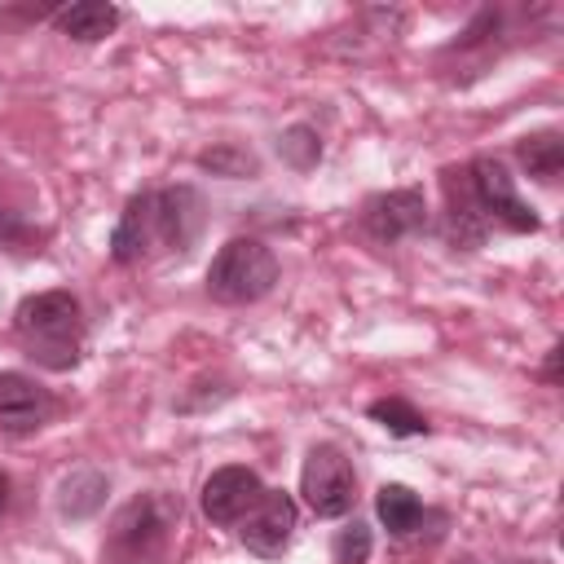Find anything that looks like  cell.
<instances>
[{"label":"cell","mask_w":564,"mask_h":564,"mask_svg":"<svg viewBox=\"0 0 564 564\" xmlns=\"http://www.w3.org/2000/svg\"><path fill=\"white\" fill-rule=\"evenodd\" d=\"M300 494H304L308 511L322 516V520H335V516L352 511L357 476H352L348 454L339 445H313L308 458H304V471H300Z\"/></svg>","instance_id":"5"},{"label":"cell","mask_w":564,"mask_h":564,"mask_svg":"<svg viewBox=\"0 0 564 564\" xmlns=\"http://www.w3.org/2000/svg\"><path fill=\"white\" fill-rule=\"evenodd\" d=\"M13 330L44 370H70L84 348V317L70 291H35L18 304Z\"/></svg>","instance_id":"1"},{"label":"cell","mask_w":564,"mask_h":564,"mask_svg":"<svg viewBox=\"0 0 564 564\" xmlns=\"http://www.w3.org/2000/svg\"><path fill=\"white\" fill-rule=\"evenodd\" d=\"M203 229V198L189 185H172L154 194V242L185 251Z\"/></svg>","instance_id":"10"},{"label":"cell","mask_w":564,"mask_h":564,"mask_svg":"<svg viewBox=\"0 0 564 564\" xmlns=\"http://www.w3.org/2000/svg\"><path fill=\"white\" fill-rule=\"evenodd\" d=\"M370 419H375L379 427H388L392 436H423V432H427V419H423L410 401H401V397L375 401V405H370Z\"/></svg>","instance_id":"17"},{"label":"cell","mask_w":564,"mask_h":564,"mask_svg":"<svg viewBox=\"0 0 564 564\" xmlns=\"http://www.w3.org/2000/svg\"><path fill=\"white\" fill-rule=\"evenodd\" d=\"M291 533H295V498L282 489H264L260 502L238 520L242 546L264 560H278L291 546Z\"/></svg>","instance_id":"6"},{"label":"cell","mask_w":564,"mask_h":564,"mask_svg":"<svg viewBox=\"0 0 564 564\" xmlns=\"http://www.w3.org/2000/svg\"><path fill=\"white\" fill-rule=\"evenodd\" d=\"M375 511H379L383 529L397 533V538H410V533L419 529V520H423V502H419L414 489H405V485H379Z\"/></svg>","instance_id":"15"},{"label":"cell","mask_w":564,"mask_h":564,"mask_svg":"<svg viewBox=\"0 0 564 564\" xmlns=\"http://www.w3.org/2000/svg\"><path fill=\"white\" fill-rule=\"evenodd\" d=\"M516 154H520L524 172L538 176V181H555L560 167H564V141H560V132H533V137H524L516 145Z\"/></svg>","instance_id":"16"},{"label":"cell","mask_w":564,"mask_h":564,"mask_svg":"<svg viewBox=\"0 0 564 564\" xmlns=\"http://www.w3.org/2000/svg\"><path fill=\"white\" fill-rule=\"evenodd\" d=\"M154 247V194L128 198L115 234H110V260L115 264H137Z\"/></svg>","instance_id":"11"},{"label":"cell","mask_w":564,"mask_h":564,"mask_svg":"<svg viewBox=\"0 0 564 564\" xmlns=\"http://www.w3.org/2000/svg\"><path fill=\"white\" fill-rule=\"evenodd\" d=\"M278 150H282V159H291L295 167H308V163L322 159V145H317L313 128H291V132L278 141Z\"/></svg>","instance_id":"19"},{"label":"cell","mask_w":564,"mask_h":564,"mask_svg":"<svg viewBox=\"0 0 564 564\" xmlns=\"http://www.w3.org/2000/svg\"><path fill=\"white\" fill-rule=\"evenodd\" d=\"M260 494H264L260 476H256L251 467L229 463V467H216V471L203 480L198 507H203V516H207L212 524L229 529V524H238V520L260 502Z\"/></svg>","instance_id":"7"},{"label":"cell","mask_w":564,"mask_h":564,"mask_svg":"<svg viewBox=\"0 0 564 564\" xmlns=\"http://www.w3.org/2000/svg\"><path fill=\"white\" fill-rule=\"evenodd\" d=\"M119 26V9L115 4H101V0H79L70 9L57 13V31L79 40V44H93V40H106L110 31Z\"/></svg>","instance_id":"13"},{"label":"cell","mask_w":564,"mask_h":564,"mask_svg":"<svg viewBox=\"0 0 564 564\" xmlns=\"http://www.w3.org/2000/svg\"><path fill=\"white\" fill-rule=\"evenodd\" d=\"M106 489H110V480H106L101 471L79 467V471H70V476L62 480L57 507H62V516H70V520H84V516H93V511L106 502Z\"/></svg>","instance_id":"14"},{"label":"cell","mask_w":564,"mask_h":564,"mask_svg":"<svg viewBox=\"0 0 564 564\" xmlns=\"http://www.w3.org/2000/svg\"><path fill=\"white\" fill-rule=\"evenodd\" d=\"M560 357H564V348L555 344V348L546 352V370H542V375H546V383H560Z\"/></svg>","instance_id":"22"},{"label":"cell","mask_w":564,"mask_h":564,"mask_svg":"<svg viewBox=\"0 0 564 564\" xmlns=\"http://www.w3.org/2000/svg\"><path fill=\"white\" fill-rule=\"evenodd\" d=\"M198 163H203V167H220V172H229V163H238V167H247V172L256 167L251 154H238V150H207ZM229 176H234V172H229Z\"/></svg>","instance_id":"20"},{"label":"cell","mask_w":564,"mask_h":564,"mask_svg":"<svg viewBox=\"0 0 564 564\" xmlns=\"http://www.w3.org/2000/svg\"><path fill=\"white\" fill-rule=\"evenodd\" d=\"M335 560L339 564H366L370 560V529L361 520H352L335 533Z\"/></svg>","instance_id":"18"},{"label":"cell","mask_w":564,"mask_h":564,"mask_svg":"<svg viewBox=\"0 0 564 564\" xmlns=\"http://www.w3.org/2000/svg\"><path fill=\"white\" fill-rule=\"evenodd\" d=\"M13 238H18V216L0 203V247H4V242H13Z\"/></svg>","instance_id":"21"},{"label":"cell","mask_w":564,"mask_h":564,"mask_svg":"<svg viewBox=\"0 0 564 564\" xmlns=\"http://www.w3.org/2000/svg\"><path fill=\"white\" fill-rule=\"evenodd\" d=\"M53 414V397L18 370H0V432L9 436H26L35 427H44Z\"/></svg>","instance_id":"9"},{"label":"cell","mask_w":564,"mask_h":564,"mask_svg":"<svg viewBox=\"0 0 564 564\" xmlns=\"http://www.w3.org/2000/svg\"><path fill=\"white\" fill-rule=\"evenodd\" d=\"M463 176H467V194H471L476 212L485 216V225H502V229H511V234H533V229H538L533 207L516 194L511 172H507L498 159L485 154V159H476L471 167H463Z\"/></svg>","instance_id":"4"},{"label":"cell","mask_w":564,"mask_h":564,"mask_svg":"<svg viewBox=\"0 0 564 564\" xmlns=\"http://www.w3.org/2000/svg\"><path fill=\"white\" fill-rule=\"evenodd\" d=\"M278 282V256L260 238H229L207 264V291L220 304H256Z\"/></svg>","instance_id":"3"},{"label":"cell","mask_w":564,"mask_h":564,"mask_svg":"<svg viewBox=\"0 0 564 564\" xmlns=\"http://www.w3.org/2000/svg\"><path fill=\"white\" fill-rule=\"evenodd\" d=\"M361 225L375 242H401L427 225V203L419 189H388V194H375L366 203Z\"/></svg>","instance_id":"8"},{"label":"cell","mask_w":564,"mask_h":564,"mask_svg":"<svg viewBox=\"0 0 564 564\" xmlns=\"http://www.w3.org/2000/svg\"><path fill=\"white\" fill-rule=\"evenodd\" d=\"M445 194H449V212H445V238H449V247H463V251L480 247L485 234H489V225H485V216L476 212V203L467 194V176L463 172H445Z\"/></svg>","instance_id":"12"},{"label":"cell","mask_w":564,"mask_h":564,"mask_svg":"<svg viewBox=\"0 0 564 564\" xmlns=\"http://www.w3.org/2000/svg\"><path fill=\"white\" fill-rule=\"evenodd\" d=\"M176 516H181V507H172V502L159 498V494L132 498V502L115 516V524H110L106 560H110V564H159L163 551H167V538H172Z\"/></svg>","instance_id":"2"},{"label":"cell","mask_w":564,"mask_h":564,"mask_svg":"<svg viewBox=\"0 0 564 564\" xmlns=\"http://www.w3.org/2000/svg\"><path fill=\"white\" fill-rule=\"evenodd\" d=\"M9 489H13V485H9V471L0 467V516H4V507H9Z\"/></svg>","instance_id":"23"}]
</instances>
